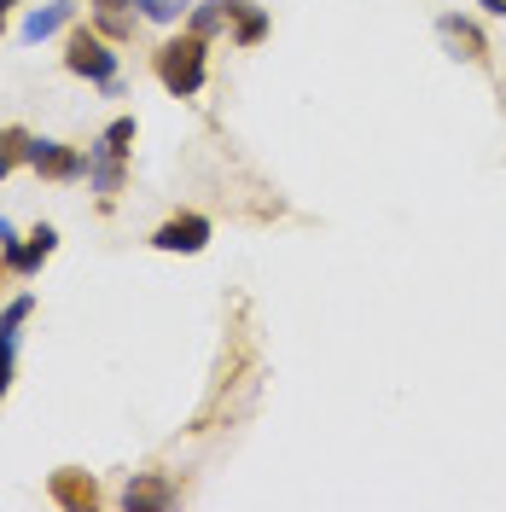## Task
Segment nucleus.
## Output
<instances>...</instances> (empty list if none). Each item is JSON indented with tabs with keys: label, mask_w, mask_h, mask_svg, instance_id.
<instances>
[{
	"label": "nucleus",
	"mask_w": 506,
	"mask_h": 512,
	"mask_svg": "<svg viewBox=\"0 0 506 512\" xmlns=\"http://www.w3.org/2000/svg\"><path fill=\"white\" fill-rule=\"evenodd\" d=\"M0 30H6V6H0Z\"/></svg>",
	"instance_id": "obj_18"
},
{
	"label": "nucleus",
	"mask_w": 506,
	"mask_h": 512,
	"mask_svg": "<svg viewBox=\"0 0 506 512\" xmlns=\"http://www.w3.org/2000/svg\"><path fill=\"white\" fill-rule=\"evenodd\" d=\"M437 35H443V47L454 53V59H466V64H483L489 59V41H483V30H477L472 18H437Z\"/></svg>",
	"instance_id": "obj_5"
},
{
	"label": "nucleus",
	"mask_w": 506,
	"mask_h": 512,
	"mask_svg": "<svg viewBox=\"0 0 506 512\" xmlns=\"http://www.w3.org/2000/svg\"><path fill=\"white\" fill-rule=\"evenodd\" d=\"M12 355H18V326L0 320V396H6V384H12Z\"/></svg>",
	"instance_id": "obj_15"
},
{
	"label": "nucleus",
	"mask_w": 506,
	"mask_h": 512,
	"mask_svg": "<svg viewBox=\"0 0 506 512\" xmlns=\"http://www.w3.org/2000/svg\"><path fill=\"white\" fill-rule=\"evenodd\" d=\"M18 163H30V134H24V128H0V181H6Z\"/></svg>",
	"instance_id": "obj_12"
},
{
	"label": "nucleus",
	"mask_w": 506,
	"mask_h": 512,
	"mask_svg": "<svg viewBox=\"0 0 506 512\" xmlns=\"http://www.w3.org/2000/svg\"><path fill=\"white\" fill-rule=\"evenodd\" d=\"M227 18H233V12H227V0H198V12H192V35H204V41H210L216 30H227Z\"/></svg>",
	"instance_id": "obj_13"
},
{
	"label": "nucleus",
	"mask_w": 506,
	"mask_h": 512,
	"mask_svg": "<svg viewBox=\"0 0 506 512\" xmlns=\"http://www.w3.org/2000/svg\"><path fill=\"white\" fill-rule=\"evenodd\" d=\"M134 6H140V12H146L152 24H175V18L187 12L192 0H134Z\"/></svg>",
	"instance_id": "obj_16"
},
{
	"label": "nucleus",
	"mask_w": 506,
	"mask_h": 512,
	"mask_svg": "<svg viewBox=\"0 0 506 512\" xmlns=\"http://www.w3.org/2000/svg\"><path fill=\"white\" fill-rule=\"evenodd\" d=\"M483 6H489V12H495V18H506V0H483Z\"/></svg>",
	"instance_id": "obj_17"
},
{
	"label": "nucleus",
	"mask_w": 506,
	"mask_h": 512,
	"mask_svg": "<svg viewBox=\"0 0 506 512\" xmlns=\"http://www.w3.org/2000/svg\"><path fill=\"white\" fill-rule=\"evenodd\" d=\"M158 82L175 99H192L204 88V35H181V41H163L158 47Z\"/></svg>",
	"instance_id": "obj_1"
},
{
	"label": "nucleus",
	"mask_w": 506,
	"mask_h": 512,
	"mask_svg": "<svg viewBox=\"0 0 506 512\" xmlns=\"http://www.w3.org/2000/svg\"><path fill=\"white\" fill-rule=\"evenodd\" d=\"M169 501H175V489H169L163 478H134L123 489V507L128 512H134V507H169Z\"/></svg>",
	"instance_id": "obj_11"
},
{
	"label": "nucleus",
	"mask_w": 506,
	"mask_h": 512,
	"mask_svg": "<svg viewBox=\"0 0 506 512\" xmlns=\"http://www.w3.org/2000/svg\"><path fill=\"white\" fill-rule=\"evenodd\" d=\"M227 12H233V35H239V47H256V41L268 35V12H262L256 0H227Z\"/></svg>",
	"instance_id": "obj_9"
},
{
	"label": "nucleus",
	"mask_w": 506,
	"mask_h": 512,
	"mask_svg": "<svg viewBox=\"0 0 506 512\" xmlns=\"http://www.w3.org/2000/svg\"><path fill=\"white\" fill-rule=\"evenodd\" d=\"M30 169H41L47 181H76V175H88V158L59 140H30Z\"/></svg>",
	"instance_id": "obj_4"
},
{
	"label": "nucleus",
	"mask_w": 506,
	"mask_h": 512,
	"mask_svg": "<svg viewBox=\"0 0 506 512\" xmlns=\"http://www.w3.org/2000/svg\"><path fill=\"white\" fill-rule=\"evenodd\" d=\"M0 6H12V0H0Z\"/></svg>",
	"instance_id": "obj_19"
},
{
	"label": "nucleus",
	"mask_w": 506,
	"mask_h": 512,
	"mask_svg": "<svg viewBox=\"0 0 506 512\" xmlns=\"http://www.w3.org/2000/svg\"><path fill=\"white\" fill-rule=\"evenodd\" d=\"M152 245H158V251H204V245H210V222H204V216H169V222L158 227V233H152Z\"/></svg>",
	"instance_id": "obj_6"
},
{
	"label": "nucleus",
	"mask_w": 506,
	"mask_h": 512,
	"mask_svg": "<svg viewBox=\"0 0 506 512\" xmlns=\"http://www.w3.org/2000/svg\"><path fill=\"white\" fill-rule=\"evenodd\" d=\"M123 158H128V152L105 146V140H99L94 152H88V181H94L105 198H111V192H123Z\"/></svg>",
	"instance_id": "obj_8"
},
{
	"label": "nucleus",
	"mask_w": 506,
	"mask_h": 512,
	"mask_svg": "<svg viewBox=\"0 0 506 512\" xmlns=\"http://www.w3.org/2000/svg\"><path fill=\"white\" fill-rule=\"evenodd\" d=\"M53 501L70 512H88V507H99V483L88 472H53Z\"/></svg>",
	"instance_id": "obj_7"
},
{
	"label": "nucleus",
	"mask_w": 506,
	"mask_h": 512,
	"mask_svg": "<svg viewBox=\"0 0 506 512\" xmlns=\"http://www.w3.org/2000/svg\"><path fill=\"white\" fill-rule=\"evenodd\" d=\"M123 6H134V0H94V18H99V30L111 35V41H123V35H128Z\"/></svg>",
	"instance_id": "obj_14"
},
{
	"label": "nucleus",
	"mask_w": 506,
	"mask_h": 512,
	"mask_svg": "<svg viewBox=\"0 0 506 512\" xmlns=\"http://www.w3.org/2000/svg\"><path fill=\"white\" fill-rule=\"evenodd\" d=\"M70 12H76L70 0H53V6L30 12V18H24V41H47L53 30H64V24H70Z\"/></svg>",
	"instance_id": "obj_10"
},
{
	"label": "nucleus",
	"mask_w": 506,
	"mask_h": 512,
	"mask_svg": "<svg viewBox=\"0 0 506 512\" xmlns=\"http://www.w3.org/2000/svg\"><path fill=\"white\" fill-rule=\"evenodd\" d=\"M64 70H76V76H88L99 88H111V82H117V53H111L94 30H76L64 41Z\"/></svg>",
	"instance_id": "obj_2"
},
{
	"label": "nucleus",
	"mask_w": 506,
	"mask_h": 512,
	"mask_svg": "<svg viewBox=\"0 0 506 512\" xmlns=\"http://www.w3.org/2000/svg\"><path fill=\"white\" fill-rule=\"evenodd\" d=\"M53 245H59L53 227H35L30 239L18 245V239H12V222H0V251H6V268H12V274H35V268L53 256Z\"/></svg>",
	"instance_id": "obj_3"
}]
</instances>
